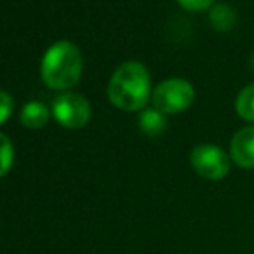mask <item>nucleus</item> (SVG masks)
<instances>
[{
  "instance_id": "2",
  "label": "nucleus",
  "mask_w": 254,
  "mask_h": 254,
  "mask_svg": "<svg viewBox=\"0 0 254 254\" xmlns=\"http://www.w3.org/2000/svg\"><path fill=\"white\" fill-rule=\"evenodd\" d=\"M81 52L71 42H57L44 56L42 61V80L49 88L67 90L80 81Z\"/></svg>"
},
{
  "instance_id": "14",
  "label": "nucleus",
  "mask_w": 254,
  "mask_h": 254,
  "mask_svg": "<svg viewBox=\"0 0 254 254\" xmlns=\"http://www.w3.org/2000/svg\"><path fill=\"white\" fill-rule=\"evenodd\" d=\"M251 67H253V71H254V54H253V57H251Z\"/></svg>"
},
{
  "instance_id": "1",
  "label": "nucleus",
  "mask_w": 254,
  "mask_h": 254,
  "mask_svg": "<svg viewBox=\"0 0 254 254\" xmlns=\"http://www.w3.org/2000/svg\"><path fill=\"white\" fill-rule=\"evenodd\" d=\"M109 101L123 111H138L151 95V78L144 64L128 61L114 71L107 87Z\"/></svg>"
},
{
  "instance_id": "3",
  "label": "nucleus",
  "mask_w": 254,
  "mask_h": 254,
  "mask_svg": "<svg viewBox=\"0 0 254 254\" xmlns=\"http://www.w3.org/2000/svg\"><path fill=\"white\" fill-rule=\"evenodd\" d=\"M194 87L184 78H170L154 88L152 104L161 114H178L194 102Z\"/></svg>"
},
{
  "instance_id": "11",
  "label": "nucleus",
  "mask_w": 254,
  "mask_h": 254,
  "mask_svg": "<svg viewBox=\"0 0 254 254\" xmlns=\"http://www.w3.org/2000/svg\"><path fill=\"white\" fill-rule=\"evenodd\" d=\"M14 163V147L9 137L0 133V177L7 175Z\"/></svg>"
},
{
  "instance_id": "5",
  "label": "nucleus",
  "mask_w": 254,
  "mask_h": 254,
  "mask_svg": "<svg viewBox=\"0 0 254 254\" xmlns=\"http://www.w3.org/2000/svg\"><path fill=\"white\" fill-rule=\"evenodd\" d=\"M192 168L207 180H221L230 170V161L218 145L201 144L190 154Z\"/></svg>"
},
{
  "instance_id": "6",
  "label": "nucleus",
  "mask_w": 254,
  "mask_h": 254,
  "mask_svg": "<svg viewBox=\"0 0 254 254\" xmlns=\"http://www.w3.org/2000/svg\"><path fill=\"white\" fill-rule=\"evenodd\" d=\"M230 152L232 159L239 166L246 168V170L254 168V127H246L234 135Z\"/></svg>"
},
{
  "instance_id": "4",
  "label": "nucleus",
  "mask_w": 254,
  "mask_h": 254,
  "mask_svg": "<svg viewBox=\"0 0 254 254\" xmlns=\"http://www.w3.org/2000/svg\"><path fill=\"white\" fill-rule=\"evenodd\" d=\"M52 114L66 128H81L90 120V104L80 94H61L52 102Z\"/></svg>"
},
{
  "instance_id": "13",
  "label": "nucleus",
  "mask_w": 254,
  "mask_h": 254,
  "mask_svg": "<svg viewBox=\"0 0 254 254\" xmlns=\"http://www.w3.org/2000/svg\"><path fill=\"white\" fill-rule=\"evenodd\" d=\"M213 2L214 0H178V3L187 10H204L211 7Z\"/></svg>"
},
{
  "instance_id": "7",
  "label": "nucleus",
  "mask_w": 254,
  "mask_h": 254,
  "mask_svg": "<svg viewBox=\"0 0 254 254\" xmlns=\"http://www.w3.org/2000/svg\"><path fill=\"white\" fill-rule=\"evenodd\" d=\"M49 118H51V113L44 102H28L21 111V123L31 130H38V128L45 127Z\"/></svg>"
},
{
  "instance_id": "8",
  "label": "nucleus",
  "mask_w": 254,
  "mask_h": 254,
  "mask_svg": "<svg viewBox=\"0 0 254 254\" xmlns=\"http://www.w3.org/2000/svg\"><path fill=\"white\" fill-rule=\"evenodd\" d=\"M209 21L213 24V28L221 31H228L235 26L237 16L228 5H214L209 12Z\"/></svg>"
},
{
  "instance_id": "12",
  "label": "nucleus",
  "mask_w": 254,
  "mask_h": 254,
  "mask_svg": "<svg viewBox=\"0 0 254 254\" xmlns=\"http://www.w3.org/2000/svg\"><path fill=\"white\" fill-rule=\"evenodd\" d=\"M12 107H14L12 97L7 92L0 90V125H3L9 120V116L12 114Z\"/></svg>"
},
{
  "instance_id": "10",
  "label": "nucleus",
  "mask_w": 254,
  "mask_h": 254,
  "mask_svg": "<svg viewBox=\"0 0 254 254\" xmlns=\"http://www.w3.org/2000/svg\"><path fill=\"white\" fill-rule=\"evenodd\" d=\"M235 111L246 121L254 123V83L248 85L235 99Z\"/></svg>"
},
{
  "instance_id": "9",
  "label": "nucleus",
  "mask_w": 254,
  "mask_h": 254,
  "mask_svg": "<svg viewBox=\"0 0 254 254\" xmlns=\"http://www.w3.org/2000/svg\"><path fill=\"white\" fill-rule=\"evenodd\" d=\"M140 128L144 133L151 135H159L161 131L164 130V127H166V120H164V114H161L159 111L156 109H147L144 111V113L140 114Z\"/></svg>"
}]
</instances>
